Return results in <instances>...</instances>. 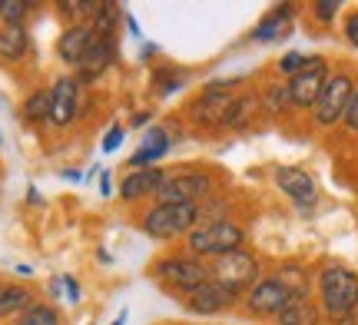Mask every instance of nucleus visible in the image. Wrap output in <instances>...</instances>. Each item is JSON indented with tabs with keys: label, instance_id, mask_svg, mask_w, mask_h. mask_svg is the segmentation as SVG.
<instances>
[{
	"label": "nucleus",
	"instance_id": "f257e3e1",
	"mask_svg": "<svg viewBox=\"0 0 358 325\" xmlns=\"http://www.w3.org/2000/svg\"><path fill=\"white\" fill-rule=\"evenodd\" d=\"M319 292L325 315L335 322H345L358 305V275L345 266H325L319 275Z\"/></svg>",
	"mask_w": 358,
	"mask_h": 325
},
{
	"label": "nucleus",
	"instance_id": "f03ea898",
	"mask_svg": "<svg viewBox=\"0 0 358 325\" xmlns=\"http://www.w3.org/2000/svg\"><path fill=\"white\" fill-rule=\"evenodd\" d=\"M199 222V206L196 203H156L143 216V233L150 239H176L182 233H192Z\"/></svg>",
	"mask_w": 358,
	"mask_h": 325
},
{
	"label": "nucleus",
	"instance_id": "7ed1b4c3",
	"mask_svg": "<svg viewBox=\"0 0 358 325\" xmlns=\"http://www.w3.org/2000/svg\"><path fill=\"white\" fill-rule=\"evenodd\" d=\"M213 282L232 292V296H243L245 289H252L259 282V262L245 252V249H236V252H226V256H216L213 262Z\"/></svg>",
	"mask_w": 358,
	"mask_h": 325
},
{
	"label": "nucleus",
	"instance_id": "20e7f679",
	"mask_svg": "<svg viewBox=\"0 0 358 325\" xmlns=\"http://www.w3.org/2000/svg\"><path fill=\"white\" fill-rule=\"evenodd\" d=\"M245 233L229 219H209L206 226L192 229L189 233V249L196 256H226L243 249Z\"/></svg>",
	"mask_w": 358,
	"mask_h": 325
},
{
	"label": "nucleus",
	"instance_id": "39448f33",
	"mask_svg": "<svg viewBox=\"0 0 358 325\" xmlns=\"http://www.w3.org/2000/svg\"><path fill=\"white\" fill-rule=\"evenodd\" d=\"M156 279L166 282L169 289H179V292H196L199 286H206L213 275H209V266L203 259H192V256H173V259H163L156 266Z\"/></svg>",
	"mask_w": 358,
	"mask_h": 325
},
{
	"label": "nucleus",
	"instance_id": "423d86ee",
	"mask_svg": "<svg viewBox=\"0 0 358 325\" xmlns=\"http://www.w3.org/2000/svg\"><path fill=\"white\" fill-rule=\"evenodd\" d=\"M329 83V66L322 57H308V64L289 80V106H299V110H312L319 103L322 90Z\"/></svg>",
	"mask_w": 358,
	"mask_h": 325
},
{
	"label": "nucleus",
	"instance_id": "0eeeda50",
	"mask_svg": "<svg viewBox=\"0 0 358 325\" xmlns=\"http://www.w3.org/2000/svg\"><path fill=\"white\" fill-rule=\"evenodd\" d=\"M352 93H355V83H352L348 73L329 77V83H325V90H322V96H319V103L312 106V110H315V123H319V127H335L338 120H345Z\"/></svg>",
	"mask_w": 358,
	"mask_h": 325
},
{
	"label": "nucleus",
	"instance_id": "6e6552de",
	"mask_svg": "<svg viewBox=\"0 0 358 325\" xmlns=\"http://www.w3.org/2000/svg\"><path fill=\"white\" fill-rule=\"evenodd\" d=\"M209 189H213V180L203 173H166L156 196L159 203H196L199 206V199L209 196Z\"/></svg>",
	"mask_w": 358,
	"mask_h": 325
},
{
	"label": "nucleus",
	"instance_id": "1a4fd4ad",
	"mask_svg": "<svg viewBox=\"0 0 358 325\" xmlns=\"http://www.w3.org/2000/svg\"><path fill=\"white\" fill-rule=\"evenodd\" d=\"M289 302H292V292L279 282V275H272V279H259L256 286L249 289V296H245L249 312H256V315H279Z\"/></svg>",
	"mask_w": 358,
	"mask_h": 325
},
{
	"label": "nucleus",
	"instance_id": "9d476101",
	"mask_svg": "<svg viewBox=\"0 0 358 325\" xmlns=\"http://www.w3.org/2000/svg\"><path fill=\"white\" fill-rule=\"evenodd\" d=\"M80 106V83L73 77H60L50 87V123L53 127H70L77 120Z\"/></svg>",
	"mask_w": 358,
	"mask_h": 325
},
{
	"label": "nucleus",
	"instance_id": "9b49d317",
	"mask_svg": "<svg viewBox=\"0 0 358 325\" xmlns=\"http://www.w3.org/2000/svg\"><path fill=\"white\" fill-rule=\"evenodd\" d=\"M275 182H279V189L289 196L292 203H299V206H306V209L315 206V199H319L312 176L299 166H279L275 169Z\"/></svg>",
	"mask_w": 358,
	"mask_h": 325
},
{
	"label": "nucleus",
	"instance_id": "f8f14e48",
	"mask_svg": "<svg viewBox=\"0 0 358 325\" xmlns=\"http://www.w3.org/2000/svg\"><path fill=\"white\" fill-rule=\"evenodd\" d=\"M186 302H189V312H196V315H216V312L232 309L236 296H232V292H226L219 282H213V279H209L206 286H199L196 292H189V296H186Z\"/></svg>",
	"mask_w": 358,
	"mask_h": 325
},
{
	"label": "nucleus",
	"instance_id": "ddd939ff",
	"mask_svg": "<svg viewBox=\"0 0 358 325\" xmlns=\"http://www.w3.org/2000/svg\"><path fill=\"white\" fill-rule=\"evenodd\" d=\"M236 100L239 96H232V93H219V90H209V93H203L196 103H192V117L199 120V123H226L229 120V113H232V106H236Z\"/></svg>",
	"mask_w": 358,
	"mask_h": 325
},
{
	"label": "nucleus",
	"instance_id": "4468645a",
	"mask_svg": "<svg viewBox=\"0 0 358 325\" xmlns=\"http://www.w3.org/2000/svg\"><path fill=\"white\" fill-rule=\"evenodd\" d=\"M113 53H116V40L113 37H93L87 57H83V64L77 66V70H80V80H83V83L100 80L103 70L113 64Z\"/></svg>",
	"mask_w": 358,
	"mask_h": 325
},
{
	"label": "nucleus",
	"instance_id": "2eb2a0df",
	"mask_svg": "<svg viewBox=\"0 0 358 325\" xmlns=\"http://www.w3.org/2000/svg\"><path fill=\"white\" fill-rule=\"evenodd\" d=\"M166 180V169L150 166V169H133L129 176H123V186H120V196L133 203V199H143V196H153Z\"/></svg>",
	"mask_w": 358,
	"mask_h": 325
},
{
	"label": "nucleus",
	"instance_id": "dca6fc26",
	"mask_svg": "<svg viewBox=\"0 0 358 325\" xmlns=\"http://www.w3.org/2000/svg\"><path fill=\"white\" fill-rule=\"evenodd\" d=\"M93 27L87 24H77V27H70L64 37H60V43H57V53H60V60L70 66H80L83 64V57H87L90 50V43H93Z\"/></svg>",
	"mask_w": 358,
	"mask_h": 325
},
{
	"label": "nucleus",
	"instance_id": "f3484780",
	"mask_svg": "<svg viewBox=\"0 0 358 325\" xmlns=\"http://www.w3.org/2000/svg\"><path fill=\"white\" fill-rule=\"evenodd\" d=\"M292 34V7L289 3H282V7H275V10L268 13L266 20L252 30V40H259V43H272V40H282Z\"/></svg>",
	"mask_w": 358,
	"mask_h": 325
},
{
	"label": "nucleus",
	"instance_id": "a211bd4d",
	"mask_svg": "<svg viewBox=\"0 0 358 325\" xmlns=\"http://www.w3.org/2000/svg\"><path fill=\"white\" fill-rule=\"evenodd\" d=\"M30 305H34V292L27 286H17V282L0 286V319H7V315H24Z\"/></svg>",
	"mask_w": 358,
	"mask_h": 325
},
{
	"label": "nucleus",
	"instance_id": "6ab92c4d",
	"mask_svg": "<svg viewBox=\"0 0 358 325\" xmlns=\"http://www.w3.org/2000/svg\"><path fill=\"white\" fill-rule=\"evenodd\" d=\"M27 50H30V37H27L24 27H0V57L3 60H20Z\"/></svg>",
	"mask_w": 358,
	"mask_h": 325
},
{
	"label": "nucleus",
	"instance_id": "aec40b11",
	"mask_svg": "<svg viewBox=\"0 0 358 325\" xmlns=\"http://www.w3.org/2000/svg\"><path fill=\"white\" fill-rule=\"evenodd\" d=\"M275 319L279 325H319V309L308 299H292Z\"/></svg>",
	"mask_w": 358,
	"mask_h": 325
},
{
	"label": "nucleus",
	"instance_id": "412c9836",
	"mask_svg": "<svg viewBox=\"0 0 358 325\" xmlns=\"http://www.w3.org/2000/svg\"><path fill=\"white\" fill-rule=\"evenodd\" d=\"M24 117L30 123H40V120H50V90H34L24 103Z\"/></svg>",
	"mask_w": 358,
	"mask_h": 325
},
{
	"label": "nucleus",
	"instance_id": "4be33fe9",
	"mask_svg": "<svg viewBox=\"0 0 358 325\" xmlns=\"http://www.w3.org/2000/svg\"><path fill=\"white\" fill-rule=\"evenodd\" d=\"M116 24H120V7L116 3H100V10L93 17V34L96 37H113Z\"/></svg>",
	"mask_w": 358,
	"mask_h": 325
},
{
	"label": "nucleus",
	"instance_id": "5701e85b",
	"mask_svg": "<svg viewBox=\"0 0 358 325\" xmlns=\"http://www.w3.org/2000/svg\"><path fill=\"white\" fill-rule=\"evenodd\" d=\"M13 325H60V315L53 312V305H40V302H34L24 315H17V322Z\"/></svg>",
	"mask_w": 358,
	"mask_h": 325
},
{
	"label": "nucleus",
	"instance_id": "b1692460",
	"mask_svg": "<svg viewBox=\"0 0 358 325\" xmlns=\"http://www.w3.org/2000/svg\"><path fill=\"white\" fill-rule=\"evenodd\" d=\"M27 10H30V3L24 0H0V20L10 27H24Z\"/></svg>",
	"mask_w": 358,
	"mask_h": 325
},
{
	"label": "nucleus",
	"instance_id": "393cba45",
	"mask_svg": "<svg viewBox=\"0 0 358 325\" xmlns=\"http://www.w3.org/2000/svg\"><path fill=\"white\" fill-rule=\"evenodd\" d=\"M262 103H266L268 113H282V110L289 106V87H282V83H272V87H266Z\"/></svg>",
	"mask_w": 358,
	"mask_h": 325
},
{
	"label": "nucleus",
	"instance_id": "a878e982",
	"mask_svg": "<svg viewBox=\"0 0 358 325\" xmlns=\"http://www.w3.org/2000/svg\"><path fill=\"white\" fill-rule=\"evenodd\" d=\"M306 64H308V57H306V53H295V50H292V53H285V57L279 60V70H282V73H285L289 80H292L295 73H299V70H302Z\"/></svg>",
	"mask_w": 358,
	"mask_h": 325
},
{
	"label": "nucleus",
	"instance_id": "bb28decb",
	"mask_svg": "<svg viewBox=\"0 0 358 325\" xmlns=\"http://www.w3.org/2000/svg\"><path fill=\"white\" fill-rule=\"evenodd\" d=\"M312 10H315V17H319L322 24H332L335 13L342 10V3H338V0H322V3H315Z\"/></svg>",
	"mask_w": 358,
	"mask_h": 325
},
{
	"label": "nucleus",
	"instance_id": "cd10ccee",
	"mask_svg": "<svg viewBox=\"0 0 358 325\" xmlns=\"http://www.w3.org/2000/svg\"><path fill=\"white\" fill-rule=\"evenodd\" d=\"M123 136H127V130H123V127H113V130L103 136V153H113V150H120Z\"/></svg>",
	"mask_w": 358,
	"mask_h": 325
},
{
	"label": "nucleus",
	"instance_id": "c85d7f7f",
	"mask_svg": "<svg viewBox=\"0 0 358 325\" xmlns=\"http://www.w3.org/2000/svg\"><path fill=\"white\" fill-rule=\"evenodd\" d=\"M345 127L352 133H358V87L352 93V100H348V110H345Z\"/></svg>",
	"mask_w": 358,
	"mask_h": 325
},
{
	"label": "nucleus",
	"instance_id": "c756f323",
	"mask_svg": "<svg viewBox=\"0 0 358 325\" xmlns=\"http://www.w3.org/2000/svg\"><path fill=\"white\" fill-rule=\"evenodd\" d=\"M60 282H64L66 299H70V302H80V286H77V279H73V275H64Z\"/></svg>",
	"mask_w": 358,
	"mask_h": 325
},
{
	"label": "nucleus",
	"instance_id": "7c9ffc66",
	"mask_svg": "<svg viewBox=\"0 0 358 325\" xmlns=\"http://www.w3.org/2000/svg\"><path fill=\"white\" fill-rule=\"evenodd\" d=\"M345 37H348V43H352V47H358V13H352V17H348Z\"/></svg>",
	"mask_w": 358,
	"mask_h": 325
},
{
	"label": "nucleus",
	"instance_id": "2f4dec72",
	"mask_svg": "<svg viewBox=\"0 0 358 325\" xmlns=\"http://www.w3.org/2000/svg\"><path fill=\"white\" fill-rule=\"evenodd\" d=\"M100 193H103V196L113 193V189H110V173H100Z\"/></svg>",
	"mask_w": 358,
	"mask_h": 325
},
{
	"label": "nucleus",
	"instance_id": "473e14b6",
	"mask_svg": "<svg viewBox=\"0 0 358 325\" xmlns=\"http://www.w3.org/2000/svg\"><path fill=\"white\" fill-rule=\"evenodd\" d=\"M27 199H30V203H34V206H40V193H37V189H34V186H30V189H27Z\"/></svg>",
	"mask_w": 358,
	"mask_h": 325
},
{
	"label": "nucleus",
	"instance_id": "72a5a7b5",
	"mask_svg": "<svg viewBox=\"0 0 358 325\" xmlns=\"http://www.w3.org/2000/svg\"><path fill=\"white\" fill-rule=\"evenodd\" d=\"M146 120H150V113H136V117H133V127H143Z\"/></svg>",
	"mask_w": 358,
	"mask_h": 325
},
{
	"label": "nucleus",
	"instance_id": "f704fd0d",
	"mask_svg": "<svg viewBox=\"0 0 358 325\" xmlns=\"http://www.w3.org/2000/svg\"><path fill=\"white\" fill-rule=\"evenodd\" d=\"M113 325H127V312H120V315H116Z\"/></svg>",
	"mask_w": 358,
	"mask_h": 325
}]
</instances>
